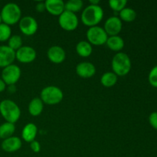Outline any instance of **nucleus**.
I'll use <instances>...</instances> for the list:
<instances>
[{
    "mask_svg": "<svg viewBox=\"0 0 157 157\" xmlns=\"http://www.w3.org/2000/svg\"><path fill=\"white\" fill-rule=\"evenodd\" d=\"M104 17V10L100 6H93V5H89L86 6L81 13V21L83 24L86 26L93 27V26L98 25L103 19Z\"/></svg>",
    "mask_w": 157,
    "mask_h": 157,
    "instance_id": "f257e3e1",
    "label": "nucleus"
},
{
    "mask_svg": "<svg viewBox=\"0 0 157 157\" xmlns=\"http://www.w3.org/2000/svg\"><path fill=\"white\" fill-rule=\"evenodd\" d=\"M0 113L6 122L15 124L21 117V110L16 103L6 99L0 102Z\"/></svg>",
    "mask_w": 157,
    "mask_h": 157,
    "instance_id": "f03ea898",
    "label": "nucleus"
},
{
    "mask_svg": "<svg viewBox=\"0 0 157 157\" xmlns=\"http://www.w3.org/2000/svg\"><path fill=\"white\" fill-rule=\"evenodd\" d=\"M131 60L128 55L124 52H117L113 56L111 61L113 72L117 76H125L128 75L131 69Z\"/></svg>",
    "mask_w": 157,
    "mask_h": 157,
    "instance_id": "7ed1b4c3",
    "label": "nucleus"
},
{
    "mask_svg": "<svg viewBox=\"0 0 157 157\" xmlns=\"http://www.w3.org/2000/svg\"><path fill=\"white\" fill-rule=\"evenodd\" d=\"M0 15L2 23L9 26L14 25L21 18V10L16 3L9 2L3 6Z\"/></svg>",
    "mask_w": 157,
    "mask_h": 157,
    "instance_id": "20e7f679",
    "label": "nucleus"
},
{
    "mask_svg": "<svg viewBox=\"0 0 157 157\" xmlns=\"http://www.w3.org/2000/svg\"><path fill=\"white\" fill-rule=\"evenodd\" d=\"M40 98L44 104L55 105L61 102L64 98L63 91L56 86H48L41 90Z\"/></svg>",
    "mask_w": 157,
    "mask_h": 157,
    "instance_id": "39448f33",
    "label": "nucleus"
},
{
    "mask_svg": "<svg viewBox=\"0 0 157 157\" xmlns=\"http://www.w3.org/2000/svg\"><path fill=\"white\" fill-rule=\"evenodd\" d=\"M86 35H87V41L91 45L93 44L96 46L105 44L109 37L104 31V28L98 25L89 28L88 30L87 31Z\"/></svg>",
    "mask_w": 157,
    "mask_h": 157,
    "instance_id": "423d86ee",
    "label": "nucleus"
},
{
    "mask_svg": "<svg viewBox=\"0 0 157 157\" xmlns=\"http://www.w3.org/2000/svg\"><path fill=\"white\" fill-rule=\"evenodd\" d=\"M21 69L16 64H10L4 67L2 71V79L6 83V85H15L20 79Z\"/></svg>",
    "mask_w": 157,
    "mask_h": 157,
    "instance_id": "0eeeda50",
    "label": "nucleus"
},
{
    "mask_svg": "<svg viewBox=\"0 0 157 157\" xmlns=\"http://www.w3.org/2000/svg\"><path fill=\"white\" fill-rule=\"evenodd\" d=\"M58 23L64 30L71 32L78 28L79 21L76 14L64 10L63 13L59 15Z\"/></svg>",
    "mask_w": 157,
    "mask_h": 157,
    "instance_id": "6e6552de",
    "label": "nucleus"
},
{
    "mask_svg": "<svg viewBox=\"0 0 157 157\" xmlns=\"http://www.w3.org/2000/svg\"><path fill=\"white\" fill-rule=\"evenodd\" d=\"M18 26L21 33L28 36L33 35L36 33L38 28L36 19L34 17L29 15L22 17L18 22Z\"/></svg>",
    "mask_w": 157,
    "mask_h": 157,
    "instance_id": "1a4fd4ad",
    "label": "nucleus"
},
{
    "mask_svg": "<svg viewBox=\"0 0 157 157\" xmlns=\"http://www.w3.org/2000/svg\"><path fill=\"white\" fill-rule=\"evenodd\" d=\"M36 56V51L31 46H22L15 52V59L23 64H29L35 60Z\"/></svg>",
    "mask_w": 157,
    "mask_h": 157,
    "instance_id": "9d476101",
    "label": "nucleus"
},
{
    "mask_svg": "<svg viewBox=\"0 0 157 157\" xmlns=\"http://www.w3.org/2000/svg\"><path fill=\"white\" fill-rule=\"evenodd\" d=\"M123 24L121 18L117 16H111L106 20L104 23V29L107 35L113 36L118 35L122 30Z\"/></svg>",
    "mask_w": 157,
    "mask_h": 157,
    "instance_id": "9b49d317",
    "label": "nucleus"
},
{
    "mask_svg": "<svg viewBox=\"0 0 157 157\" xmlns=\"http://www.w3.org/2000/svg\"><path fill=\"white\" fill-rule=\"evenodd\" d=\"M15 60V52L8 45H0V67H7L13 64Z\"/></svg>",
    "mask_w": 157,
    "mask_h": 157,
    "instance_id": "f8f14e48",
    "label": "nucleus"
},
{
    "mask_svg": "<svg viewBox=\"0 0 157 157\" xmlns=\"http://www.w3.org/2000/svg\"><path fill=\"white\" fill-rule=\"evenodd\" d=\"M47 56L50 61L54 64H61L65 60L66 52L63 48L58 45H54L49 48Z\"/></svg>",
    "mask_w": 157,
    "mask_h": 157,
    "instance_id": "ddd939ff",
    "label": "nucleus"
},
{
    "mask_svg": "<svg viewBox=\"0 0 157 157\" xmlns=\"http://www.w3.org/2000/svg\"><path fill=\"white\" fill-rule=\"evenodd\" d=\"M77 75L83 78H90L96 74V67L94 64L87 61L81 62L76 66Z\"/></svg>",
    "mask_w": 157,
    "mask_h": 157,
    "instance_id": "4468645a",
    "label": "nucleus"
},
{
    "mask_svg": "<svg viewBox=\"0 0 157 157\" xmlns=\"http://www.w3.org/2000/svg\"><path fill=\"white\" fill-rule=\"evenodd\" d=\"M22 142L21 140L18 136H12L11 137L3 140L2 142L1 147L2 150L6 153H14L21 149Z\"/></svg>",
    "mask_w": 157,
    "mask_h": 157,
    "instance_id": "2eb2a0df",
    "label": "nucleus"
},
{
    "mask_svg": "<svg viewBox=\"0 0 157 157\" xmlns=\"http://www.w3.org/2000/svg\"><path fill=\"white\" fill-rule=\"evenodd\" d=\"M45 10L52 15H58L63 13L64 9V2L62 0H47L44 2Z\"/></svg>",
    "mask_w": 157,
    "mask_h": 157,
    "instance_id": "dca6fc26",
    "label": "nucleus"
},
{
    "mask_svg": "<svg viewBox=\"0 0 157 157\" xmlns=\"http://www.w3.org/2000/svg\"><path fill=\"white\" fill-rule=\"evenodd\" d=\"M38 133V127L33 123L26 124L21 131V137L26 143H31L35 140Z\"/></svg>",
    "mask_w": 157,
    "mask_h": 157,
    "instance_id": "f3484780",
    "label": "nucleus"
},
{
    "mask_svg": "<svg viewBox=\"0 0 157 157\" xmlns=\"http://www.w3.org/2000/svg\"><path fill=\"white\" fill-rule=\"evenodd\" d=\"M106 44L110 50L121 52V51L124 47V41L119 35H113V36L108 37Z\"/></svg>",
    "mask_w": 157,
    "mask_h": 157,
    "instance_id": "a211bd4d",
    "label": "nucleus"
},
{
    "mask_svg": "<svg viewBox=\"0 0 157 157\" xmlns=\"http://www.w3.org/2000/svg\"><path fill=\"white\" fill-rule=\"evenodd\" d=\"M44 109V103L40 98H35L29 104V112L32 116L37 117L41 114Z\"/></svg>",
    "mask_w": 157,
    "mask_h": 157,
    "instance_id": "6ab92c4d",
    "label": "nucleus"
},
{
    "mask_svg": "<svg viewBox=\"0 0 157 157\" xmlns=\"http://www.w3.org/2000/svg\"><path fill=\"white\" fill-rule=\"evenodd\" d=\"M76 52L82 58H87L92 54L93 48L87 41H81L77 44Z\"/></svg>",
    "mask_w": 157,
    "mask_h": 157,
    "instance_id": "aec40b11",
    "label": "nucleus"
},
{
    "mask_svg": "<svg viewBox=\"0 0 157 157\" xmlns=\"http://www.w3.org/2000/svg\"><path fill=\"white\" fill-rule=\"evenodd\" d=\"M15 131V126L14 124L5 122L0 125V139L6 140L13 136Z\"/></svg>",
    "mask_w": 157,
    "mask_h": 157,
    "instance_id": "412c9836",
    "label": "nucleus"
},
{
    "mask_svg": "<svg viewBox=\"0 0 157 157\" xmlns=\"http://www.w3.org/2000/svg\"><path fill=\"white\" fill-rule=\"evenodd\" d=\"M117 76L113 72H105L101 78V83L104 87H111L117 82Z\"/></svg>",
    "mask_w": 157,
    "mask_h": 157,
    "instance_id": "4be33fe9",
    "label": "nucleus"
},
{
    "mask_svg": "<svg viewBox=\"0 0 157 157\" xmlns=\"http://www.w3.org/2000/svg\"><path fill=\"white\" fill-rule=\"evenodd\" d=\"M119 18L121 21L131 22L134 21L136 18V12L134 9L131 8L125 7L119 12Z\"/></svg>",
    "mask_w": 157,
    "mask_h": 157,
    "instance_id": "5701e85b",
    "label": "nucleus"
},
{
    "mask_svg": "<svg viewBox=\"0 0 157 157\" xmlns=\"http://www.w3.org/2000/svg\"><path fill=\"white\" fill-rule=\"evenodd\" d=\"M84 2L81 0H69L64 2V9L66 11L76 13L82 9Z\"/></svg>",
    "mask_w": 157,
    "mask_h": 157,
    "instance_id": "b1692460",
    "label": "nucleus"
},
{
    "mask_svg": "<svg viewBox=\"0 0 157 157\" xmlns=\"http://www.w3.org/2000/svg\"><path fill=\"white\" fill-rule=\"evenodd\" d=\"M8 46L12 50L16 52L18 49L22 47V38L20 35H14L9 38L8 40Z\"/></svg>",
    "mask_w": 157,
    "mask_h": 157,
    "instance_id": "393cba45",
    "label": "nucleus"
},
{
    "mask_svg": "<svg viewBox=\"0 0 157 157\" xmlns=\"http://www.w3.org/2000/svg\"><path fill=\"white\" fill-rule=\"evenodd\" d=\"M12 36L11 27L5 23L0 24V41H6Z\"/></svg>",
    "mask_w": 157,
    "mask_h": 157,
    "instance_id": "a878e982",
    "label": "nucleus"
},
{
    "mask_svg": "<svg viewBox=\"0 0 157 157\" xmlns=\"http://www.w3.org/2000/svg\"><path fill=\"white\" fill-rule=\"evenodd\" d=\"M109 6L114 12H121L126 7L127 4V0H110Z\"/></svg>",
    "mask_w": 157,
    "mask_h": 157,
    "instance_id": "bb28decb",
    "label": "nucleus"
},
{
    "mask_svg": "<svg viewBox=\"0 0 157 157\" xmlns=\"http://www.w3.org/2000/svg\"><path fill=\"white\" fill-rule=\"evenodd\" d=\"M148 80L150 84L153 87L157 88V65L154 66L150 71L148 76Z\"/></svg>",
    "mask_w": 157,
    "mask_h": 157,
    "instance_id": "cd10ccee",
    "label": "nucleus"
},
{
    "mask_svg": "<svg viewBox=\"0 0 157 157\" xmlns=\"http://www.w3.org/2000/svg\"><path fill=\"white\" fill-rule=\"evenodd\" d=\"M149 123L153 128L157 130V111L150 113L149 117Z\"/></svg>",
    "mask_w": 157,
    "mask_h": 157,
    "instance_id": "c85d7f7f",
    "label": "nucleus"
},
{
    "mask_svg": "<svg viewBox=\"0 0 157 157\" xmlns=\"http://www.w3.org/2000/svg\"><path fill=\"white\" fill-rule=\"evenodd\" d=\"M30 148L34 153H39L40 150H41V145H40V143L35 140H33L32 142L30 143Z\"/></svg>",
    "mask_w": 157,
    "mask_h": 157,
    "instance_id": "c756f323",
    "label": "nucleus"
},
{
    "mask_svg": "<svg viewBox=\"0 0 157 157\" xmlns=\"http://www.w3.org/2000/svg\"><path fill=\"white\" fill-rule=\"evenodd\" d=\"M36 10L38 11V12H42L45 10V5H44V2H39L38 4L36 5V7H35Z\"/></svg>",
    "mask_w": 157,
    "mask_h": 157,
    "instance_id": "7c9ffc66",
    "label": "nucleus"
},
{
    "mask_svg": "<svg viewBox=\"0 0 157 157\" xmlns=\"http://www.w3.org/2000/svg\"><path fill=\"white\" fill-rule=\"evenodd\" d=\"M6 86L7 85L6 84V83L2 81V78H0V93H2V92H3L6 90Z\"/></svg>",
    "mask_w": 157,
    "mask_h": 157,
    "instance_id": "2f4dec72",
    "label": "nucleus"
},
{
    "mask_svg": "<svg viewBox=\"0 0 157 157\" xmlns=\"http://www.w3.org/2000/svg\"><path fill=\"white\" fill-rule=\"evenodd\" d=\"M89 2H90V5H93V6H98V5H99L100 1L99 0H90V1H89Z\"/></svg>",
    "mask_w": 157,
    "mask_h": 157,
    "instance_id": "473e14b6",
    "label": "nucleus"
},
{
    "mask_svg": "<svg viewBox=\"0 0 157 157\" xmlns=\"http://www.w3.org/2000/svg\"><path fill=\"white\" fill-rule=\"evenodd\" d=\"M9 90L11 93H14L16 90V87H15V85H10L9 86Z\"/></svg>",
    "mask_w": 157,
    "mask_h": 157,
    "instance_id": "72a5a7b5",
    "label": "nucleus"
},
{
    "mask_svg": "<svg viewBox=\"0 0 157 157\" xmlns=\"http://www.w3.org/2000/svg\"><path fill=\"white\" fill-rule=\"evenodd\" d=\"M2 23V18H1V15H0V24Z\"/></svg>",
    "mask_w": 157,
    "mask_h": 157,
    "instance_id": "f704fd0d",
    "label": "nucleus"
}]
</instances>
